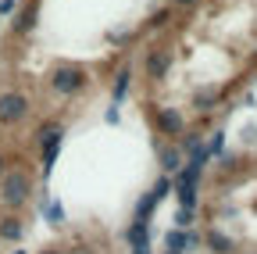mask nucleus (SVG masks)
<instances>
[{"instance_id": "1", "label": "nucleus", "mask_w": 257, "mask_h": 254, "mask_svg": "<svg viewBox=\"0 0 257 254\" xmlns=\"http://www.w3.org/2000/svg\"><path fill=\"white\" fill-rule=\"evenodd\" d=\"M32 190H36L32 168H29V165H11L8 176L0 179V208H8V211L22 215V208L32 201Z\"/></svg>"}, {"instance_id": "2", "label": "nucleus", "mask_w": 257, "mask_h": 254, "mask_svg": "<svg viewBox=\"0 0 257 254\" xmlns=\"http://www.w3.org/2000/svg\"><path fill=\"white\" fill-rule=\"evenodd\" d=\"M47 82H50V90L57 97H75V93H82L89 86V72L82 65H75V61H61V65L50 68Z\"/></svg>"}, {"instance_id": "3", "label": "nucleus", "mask_w": 257, "mask_h": 254, "mask_svg": "<svg viewBox=\"0 0 257 254\" xmlns=\"http://www.w3.org/2000/svg\"><path fill=\"white\" fill-rule=\"evenodd\" d=\"M200 176H204V165L197 161H186L175 176H172V190L179 197V208H193L197 211V186H200Z\"/></svg>"}, {"instance_id": "4", "label": "nucleus", "mask_w": 257, "mask_h": 254, "mask_svg": "<svg viewBox=\"0 0 257 254\" xmlns=\"http://www.w3.org/2000/svg\"><path fill=\"white\" fill-rule=\"evenodd\" d=\"M29 115H32L29 93H22V90H4V93H0V125H4V129L22 125Z\"/></svg>"}, {"instance_id": "5", "label": "nucleus", "mask_w": 257, "mask_h": 254, "mask_svg": "<svg viewBox=\"0 0 257 254\" xmlns=\"http://www.w3.org/2000/svg\"><path fill=\"white\" fill-rule=\"evenodd\" d=\"M168 68H172V50H168V47H150L147 57H143L147 79H150V82H161V79L168 75Z\"/></svg>"}, {"instance_id": "6", "label": "nucleus", "mask_w": 257, "mask_h": 254, "mask_svg": "<svg viewBox=\"0 0 257 254\" xmlns=\"http://www.w3.org/2000/svg\"><path fill=\"white\" fill-rule=\"evenodd\" d=\"M150 115H154V125H157V133H161V136L175 140V136L186 133V118H182L175 108H154Z\"/></svg>"}, {"instance_id": "7", "label": "nucleus", "mask_w": 257, "mask_h": 254, "mask_svg": "<svg viewBox=\"0 0 257 254\" xmlns=\"http://www.w3.org/2000/svg\"><path fill=\"white\" fill-rule=\"evenodd\" d=\"M36 18H40V0H25V8L15 11V22H11V36H29L36 29Z\"/></svg>"}, {"instance_id": "8", "label": "nucleus", "mask_w": 257, "mask_h": 254, "mask_svg": "<svg viewBox=\"0 0 257 254\" xmlns=\"http://www.w3.org/2000/svg\"><path fill=\"white\" fill-rule=\"evenodd\" d=\"M0 240H4V243H22L25 240V218L8 211L4 218H0Z\"/></svg>"}, {"instance_id": "9", "label": "nucleus", "mask_w": 257, "mask_h": 254, "mask_svg": "<svg viewBox=\"0 0 257 254\" xmlns=\"http://www.w3.org/2000/svg\"><path fill=\"white\" fill-rule=\"evenodd\" d=\"M197 243H200V236L189 233V229H168L165 233V250H172V254H186L189 247H197Z\"/></svg>"}, {"instance_id": "10", "label": "nucleus", "mask_w": 257, "mask_h": 254, "mask_svg": "<svg viewBox=\"0 0 257 254\" xmlns=\"http://www.w3.org/2000/svg\"><path fill=\"white\" fill-rule=\"evenodd\" d=\"M157 161H161V176H175V172L182 168V147L161 143V147H157Z\"/></svg>"}, {"instance_id": "11", "label": "nucleus", "mask_w": 257, "mask_h": 254, "mask_svg": "<svg viewBox=\"0 0 257 254\" xmlns=\"http://www.w3.org/2000/svg\"><path fill=\"white\" fill-rule=\"evenodd\" d=\"M125 240H128V247H133V250L150 247V222H136V218H133V226L125 229Z\"/></svg>"}, {"instance_id": "12", "label": "nucleus", "mask_w": 257, "mask_h": 254, "mask_svg": "<svg viewBox=\"0 0 257 254\" xmlns=\"http://www.w3.org/2000/svg\"><path fill=\"white\" fill-rule=\"evenodd\" d=\"M128 82H133V72H128V68H121V72L114 75V82H111V104H114V108L125 101V93H128Z\"/></svg>"}, {"instance_id": "13", "label": "nucleus", "mask_w": 257, "mask_h": 254, "mask_svg": "<svg viewBox=\"0 0 257 254\" xmlns=\"http://www.w3.org/2000/svg\"><path fill=\"white\" fill-rule=\"evenodd\" d=\"M207 247H211L214 254H236V243H232L229 236H221L218 229H211V233H207Z\"/></svg>"}, {"instance_id": "14", "label": "nucleus", "mask_w": 257, "mask_h": 254, "mask_svg": "<svg viewBox=\"0 0 257 254\" xmlns=\"http://www.w3.org/2000/svg\"><path fill=\"white\" fill-rule=\"evenodd\" d=\"M43 215H47V222H54V226H64V208H61L57 197H43Z\"/></svg>"}, {"instance_id": "15", "label": "nucleus", "mask_w": 257, "mask_h": 254, "mask_svg": "<svg viewBox=\"0 0 257 254\" xmlns=\"http://www.w3.org/2000/svg\"><path fill=\"white\" fill-rule=\"evenodd\" d=\"M193 226V208H179L175 215V229H189Z\"/></svg>"}, {"instance_id": "16", "label": "nucleus", "mask_w": 257, "mask_h": 254, "mask_svg": "<svg viewBox=\"0 0 257 254\" xmlns=\"http://www.w3.org/2000/svg\"><path fill=\"white\" fill-rule=\"evenodd\" d=\"M221 147H225V133H211V140H207V154L214 157V154H221Z\"/></svg>"}, {"instance_id": "17", "label": "nucleus", "mask_w": 257, "mask_h": 254, "mask_svg": "<svg viewBox=\"0 0 257 254\" xmlns=\"http://www.w3.org/2000/svg\"><path fill=\"white\" fill-rule=\"evenodd\" d=\"M168 15H172V11H157V15H150V22H147V25H150V29H161V25L168 22Z\"/></svg>"}, {"instance_id": "18", "label": "nucleus", "mask_w": 257, "mask_h": 254, "mask_svg": "<svg viewBox=\"0 0 257 254\" xmlns=\"http://www.w3.org/2000/svg\"><path fill=\"white\" fill-rule=\"evenodd\" d=\"M18 8V0H0V15H15Z\"/></svg>"}, {"instance_id": "19", "label": "nucleus", "mask_w": 257, "mask_h": 254, "mask_svg": "<svg viewBox=\"0 0 257 254\" xmlns=\"http://www.w3.org/2000/svg\"><path fill=\"white\" fill-rule=\"evenodd\" d=\"M4 176H8V154L0 150V179H4Z\"/></svg>"}, {"instance_id": "20", "label": "nucleus", "mask_w": 257, "mask_h": 254, "mask_svg": "<svg viewBox=\"0 0 257 254\" xmlns=\"http://www.w3.org/2000/svg\"><path fill=\"white\" fill-rule=\"evenodd\" d=\"M197 0H175V8H193Z\"/></svg>"}, {"instance_id": "21", "label": "nucleus", "mask_w": 257, "mask_h": 254, "mask_svg": "<svg viewBox=\"0 0 257 254\" xmlns=\"http://www.w3.org/2000/svg\"><path fill=\"white\" fill-rule=\"evenodd\" d=\"M253 65H257V54H253Z\"/></svg>"}, {"instance_id": "22", "label": "nucleus", "mask_w": 257, "mask_h": 254, "mask_svg": "<svg viewBox=\"0 0 257 254\" xmlns=\"http://www.w3.org/2000/svg\"><path fill=\"white\" fill-rule=\"evenodd\" d=\"M165 254H172V250H165Z\"/></svg>"}, {"instance_id": "23", "label": "nucleus", "mask_w": 257, "mask_h": 254, "mask_svg": "<svg viewBox=\"0 0 257 254\" xmlns=\"http://www.w3.org/2000/svg\"><path fill=\"white\" fill-rule=\"evenodd\" d=\"M0 218H4V215H0Z\"/></svg>"}]
</instances>
